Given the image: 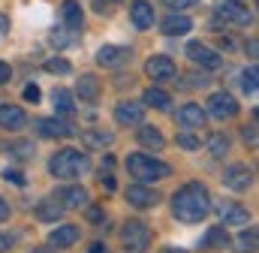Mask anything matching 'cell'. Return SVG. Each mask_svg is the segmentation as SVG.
I'll use <instances>...</instances> for the list:
<instances>
[{"mask_svg": "<svg viewBox=\"0 0 259 253\" xmlns=\"http://www.w3.org/2000/svg\"><path fill=\"white\" fill-rule=\"evenodd\" d=\"M226 244H229L226 229H223V226H211V229L205 232V238H202V244H199V247H202V250H211V247H220V250H223Z\"/></svg>", "mask_w": 259, "mask_h": 253, "instance_id": "25", "label": "cell"}, {"mask_svg": "<svg viewBox=\"0 0 259 253\" xmlns=\"http://www.w3.org/2000/svg\"><path fill=\"white\" fill-rule=\"evenodd\" d=\"M130 18H133V24L139 30H148L154 24V6L148 0H133L130 3Z\"/></svg>", "mask_w": 259, "mask_h": 253, "instance_id": "15", "label": "cell"}, {"mask_svg": "<svg viewBox=\"0 0 259 253\" xmlns=\"http://www.w3.org/2000/svg\"><path fill=\"white\" fill-rule=\"evenodd\" d=\"M52 103H55V112H58V115H72V112H75V106H72V94L64 91V88L52 91Z\"/></svg>", "mask_w": 259, "mask_h": 253, "instance_id": "26", "label": "cell"}, {"mask_svg": "<svg viewBox=\"0 0 259 253\" xmlns=\"http://www.w3.org/2000/svg\"><path fill=\"white\" fill-rule=\"evenodd\" d=\"M187 58L199 66H205V69H217L220 66V55L214 52V49H208L205 43H190L187 46Z\"/></svg>", "mask_w": 259, "mask_h": 253, "instance_id": "10", "label": "cell"}, {"mask_svg": "<svg viewBox=\"0 0 259 253\" xmlns=\"http://www.w3.org/2000/svg\"><path fill=\"white\" fill-rule=\"evenodd\" d=\"M241 88H244V94H256V66L241 72Z\"/></svg>", "mask_w": 259, "mask_h": 253, "instance_id": "32", "label": "cell"}, {"mask_svg": "<svg viewBox=\"0 0 259 253\" xmlns=\"http://www.w3.org/2000/svg\"><path fill=\"white\" fill-rule=\"evenodd\" d=\"M88 253H106V247H103V244H100V241H94V244H91V247H88Z\"/></svg>", "mask_w": 259, "mask_h": 253, "instance_id": "43", "label": "cell"}, {"mask_svg": "<svg viewBox=\"0 0 259 253\" xmlns=\"http://www.w3.org/2000/svg\"><path fill=\"white\" fill-rule=\"evenodd\" d=\"M172 214L181 223H199V220H205L211 214V196H208V190L202 187V184H196V181L184 184L172 196Z\"/></svg>", "mask_w": 259, "mask_h": 253, "instance_id": "1", "label": "cell"}, {"mask_svg": "<svg viewBox=\"0 0 259 253\" xmlns=\"http://www.w3.org/2000/svg\"><path fill=\"white\" fill-rule=\"evenodd\" d=\"M235 247L238 253H253L256 250V229L250 226V229H241V235L235 238Z\"/></svg>", "mask_w": 259, "mask_h": 253, "instance_id": "29", "label": "cell"}, {"mask_svg": "<svg viewBox=\"0 0 259 253\" xmlns=\"http://www.w3.org/2000/svg\"><path fill=\"white\" fill-rule=\"evenodd\" d=\"M81 142H84L88 148L103 151V148H112V145H115V136L106 133V130H84V133H81Z\"/></svg>", "mask_w": 259, "mask_h": 253, "instance_id": "22", "label": "cell"}, {"mask_svg": "<svg viewBox=\"0 0 259 253\" xmlns=\"http://www.w3.org/2000/svg\"><path fill=\"white\" fill-rule=\"evenodd\" d=\"M217 214H220V223H223V226H247V223H250L247 208H241V205H235V202H220Z\"/></svg>", "mask_w": 259, "mask_h": 253, "instance_id": "9", "label": "cell"}, {"mask_svg": "<svg viewBox=\"0 0 259 253\" xmlns=\"http://www.w3.org/2000/svg\"><path fill=\"white\" fill-rule=\"evenodd\" d=\"M223 187L235 190V193L250 190L253 187V169H247L244 163H232V166H226V172H223Z\"/></svg>", "mask_w": 259, "mask_h": 253, "instance_id": "7", "label": "cell"}, {"mask_svg": "<svg viewBox=\"0 0 259 253\" xmlns=\"http://www.w3.org/2000/svg\"><path fill=\"white\" fill-rule=\"evenodd\" d=\"M72 43V36H69V27H58L55 33H52V46L55 49H66Z\"/></svg>", "mask_w": 259, "mask_h": 253, "instance_id": "33", "label": "cell"}, {"mask_svg": "<svg viewBox=\"0 0 259 253\" xmlns=\"http://www.w3.org/2000/svg\"><path fill=\"white\" fill-rule=\"evenodd\" d=\"M178 121L184 126H190V130H202L205 121H208V112H205L199 103H184V106L178 109Z\"/></svg>", "mask_w": 259, "mask_h": 253, "instance_id": "13", "label": "cell"}, {"mask_svg": "<svg viewBox=\"0 0 259 253\" xmlns=\"http://www.w3.org/2000/svg\"><path fill=\"white\" fill-rule=\"evenodd\" d=\"M9 75H12L9 63H3V61H0V85H6V81H9Z\"/></svg>", "mask_w": 259, "mask_h": 253, "instance_id": "40", "label": "cell"}, {"mask_svg": "<svg viewBox=\"0 0 259 253\" xmlns=\"http://www.w3.org/2000/svg\"><path fill=\"white\" fill-rule=\"evenodd\" d=\"M145 106H154V109H169V106H172V100H169V94H166L163 88H148V91H145Z\"/></svg>", "mask_w": 259, "mask_h": 253, "instance_id": "27", "label": "cell"}, {"mask_svg": "<svg viewBox=\"0 0 259 253\" xmlns=\"http://www.w3.org/2000/svg\"><path fill=\"white\" fill-rule=\"evenodd\" d=\"M3 181H9V184H18V187H21V184H24V175H21L18 169H6V172H3Z\"/></svg>", "mask_w": 259, "mask_h": 253, "instance_id": "37", "label": "cell"}, {"mask_svg": "<svg viewBox=\"0 0 259 253\" xmlns=\"http://www.w3.org/2000/svg\"><path fill=\"white\" fill-rule=\"evenodd\" d=\"M58 202L64 208H84L88 205V190L81 187V184H72V187H66L58 193Z\"/></svg>", "mask_w": 259, "mask_h": 253, "instance_id": "19", "label": "cell"}, {"mask_svg": "<svg viewBox=\"0 0 259 253\" xmlns=\"http://www.w3.org/2000/svg\"><path fill=\"white\" fill-rule=\"evenodd\" d=\"M121 244L127 253H145L151 244V229L142 220H127L121 229Z\"/></svg>", "mask_w": 259, "mask_h": 253, "instance_id": "4", "label": "cell"}, {"mask_svg": "<svg viewBox=\"0 0 259 253\" xmlns=\"http://www.w3.org/2000/svg\"><path fill=\"white\" fill-rule=\"evenodd\" d=\"M64 211H66V208H64V205H58L55 199H46V202H39V205H36V217H39V220H58Z\"/></svg>", "mask_w": 259, "mask_h": 253, "instance_id": "28", "label": "cell"}, {"mask_svg": "<svg viewBox=\"0 0 259 253\" xmlns=\"http://www.w3.org/2000/svg\"><path fill=\"white\" fill-rule=\"evenodd\" d=\"M160 253H187V250H181V247H163Z\"/></svg>", "mask_w": 259, "mask_h": 253, "instance_id": "46", "label": "cell"}, {"mask_svg": "<svg viewBox=\"0 0 259 253\" xmlns=\"http://www.w3.org/2000/svg\"><path fill=\"white\" fill-rule=\"evenodd\" d=\"M205 106H208L205 112H208L211 118H217V121H229V118H235V115H238V100H235L232 94H226V91L211 94Z\"/></svg>", "mask_w": 259, "mask_h": 253, "instance_id": "6", "label": "cell"}, {"mask_svg": "<svg viewBox=\"0 0 259 253\" xmlns=\"http://www.w3.org/2000/svg\"><path fill=\"white\" fill-rule=\"evenodd\" d=\"M163 3H166L172 12H184V9H190V6H193L196 0H163Z\"/></svg>", "mask_w": 259, "mask_h": 253, "instance_id": "36", "label": "cell"}, {"mask_svg": "<svg viewBox=\"0 0 259 253\" xmlns=\"http://www.w3.org/2000/svg\"><path fill=\"white\" fill-rule=\"evenodd\" d=\"M127 61H130V52L121 49V46H103L97 52V63L109 66V69H115V66H121V63H127Z\"/></svg>", "mask_w": 259, "mask_h": 253, "instance_id": "16", "label": "cell"}, {"mask_svg": "<svg viewBox=\"0 0 259 253\" xmlns=\"http://www.w3.org/2000/svg\"><path fill=\"white\" fill-rule=\"evenodd\" d=\"M145 72L151 75V81H172L178 69H175V63L169 61V58L154 55V58H148V63H145Z\"/></svg>", "mask_w": 259, "mask_h": 253, "instance_id": "8", "label": "cell"}, {"mask_svg": "<svg viewBox=\"0 0 259 253\" xmlns=\"http://www.w3.org/2000/svg\"><path fill=\"white\" fill-rule=\"evenodd\" d=\"M78 235H81V229H78V226L64 223V226H55V229H52L49 244H52L55 250H64V247H69V244H75V241H78Z\"/></svg>", "mask_w": 259, "mask_h": 253, "instance_id": "12", "label": "cell"}, {"mask_svg": "<svg viewBox=\"0 0 259 253\" xmlns=\"http://www.w3.org/2000/svg\"><path fill=\"white\" fill-rule=\"evenodd\" d=\"M27 124V115L18 106H0V126L3 130H21Z\"/></svg>", "mask_w": 259, "mask_h": 253, "instance_id": "20", "label": "cell"}, {"mask_svg": "<svg viewBox=\"0 0 259 253\" xmlns=\"http://www.w3.org/2000/svg\"><path fill=\"white\" fill-rule=\"evenodd\" d=\"M127 202L133 208H154L160 202V193L145 184H133V187H127Z\"/></svg>", "mask_w": 259, "mask_h": 253, "instance_id": "11", "label": "cell"}, {"mask_svg": "<svg viewBox=\"0 0 259 253\" xmlns=\"http://www.w3.org/2000/svg\"><path fill=\"white\" fill-rule=\"evenodd\" d=\"M136 139H139V145H142V148H151V151H160V148L166 145L157 126H142V130L136 133Z\"/></svg>", "mask_w": 259, "mask_h": 253, "instance_id": "24", "label": "cell"}, {"mask_svg": "<svg viewBox=\"0 0 259 253\" xmlns=\"http://www.w3.org/2000/svg\"><path fill=\"white\" fill-rule=\"evenodd\" d=\"M46 72H58V75H66V72H69V63L61 61V58H52V61H46Z\"/></svg>", "mask_w": 259, "mask_h": 253, "instance_id": "35", "label": "cell"}, {"mask_svg": "<svg viewBox=\"0 0 259 253\" xmlns=\"http://www.w3.org/2000/svg\"><path fill=\"white\" fill-rule=\"evenodd\" d=\"M30 253H52V250H30Z\"/></svg>", "mask_w": 259, "mask_h": 253, "instance_id": "47", "label": "cell"}, {"mask_svg": "<svg viewBox=\"0 0 259 253\" xmlns=\"http://www.w3.org/2000/svg\"><path fill=\"white\" fill-rule=\"evenodd\" d=\"M160 27H163V33H166V36H184V33H190V30H193V21H190L184 12H172Z\"/></svg>", "mask_w": 259, "mask_h": 253, "instance_id": "18", "label": "cell"}, {"mask_svg": "<svg viewBox=\"0 0 259 253\" xmlns=\"http://www.w3.org/2000/svg\"><path fill=\"white\" fill-rule=\"evenodd\" d=\"M9 244H12V241H9L6 235H0V253H6V250H9Z\"/></svg>", "mask_w": 259, "mask_h": 253, "instance_id": "44", "label": "cell"}, {"mask_svg": "<svg viewBox=\"0 0 259 253\" xmlns=\"http://www.w3.org/2000/svg\"><path fill=\"white\" fill-rule=\"evenodd\" d=\"M241 136H244V142H247L250 148H256V124L244 126V130H241Z\"/></svg>", "mask_w": 259, "mask_h": 253, "instance_id": "38", "label": "cell"}, {"mask_svg": "<svg viewBox=\"0 0 259 253\" xmlns=\"http://www.w3.org/2000/svg\"><path fill=\"white\" fill-rule=\"evenodd\" d=\"M181 148H187V151H196L199 148V136H193L190 130H184V133H178V139H175Z\"/></svg>", "mask_w": 259, "mask_h": 253, "instance_id": "34", "label": "cell"}, {"mask_svg": "<svg viewBox=\"0 0 259 253\" xmlns=\"http://www.w3.org/2000/svg\"><path fill=\"white\" fill-rule=\"evenodd\" d=\"M142 118H145V106L142 103H118V109H115V121L118 124L139 126Z\"/></svg>", "mask_w": 259, "mask_h": 253, "instance_id": "14", "label": "cell"}, {"mask_svg": "<svg viewBox=\"0 0 259 253\" xmlns=\"http://www.w3.org/2000/svg\"><path fill=\"white\" fill-rule=\"evenodd\" d=\"M9 217V205H6V199L0 196V220H6Z\"/></svg>", "mask_w": 259, "mask_h": 253, "instance_id": "41", "label": "cell"}, {"mask_svg": "<svg viewBox=\"0 0 259 253\" xmlns=\"http://www.w3.org/2000/svg\"><path fill=\"white\" fill-rule=\"evenodd\" d=\"M3 151L18 157V160H30L33 157V142H9V145H3Z\"/></svg>", "mask_w": 259, "mask_h": 253, "instance_id": "30", "label": "cell"}, {"mask_svg": "<svg viewBox=\"0 0 259 253\" xmlns=\"http://www.w3.org/2000/svg\"><path fill=\"white\" fill-rule=\"evenodd\" d=\"M103 184H106V190H115V178L106 172V175H103Z\"/></svg>", "mask_w": 259, "mask_h": 253, "instance_id": "42", "label": "cell"}, {"mask_svg": "<svg viewBox=\"0 0 259 253\" xmlns=\"http://www.w3.org/2000/svg\"><path fill=\"white\" fill-rule=\"evenodd\" d=\"M36 126H39V136H46V139H64V136L75 133L66 121H58V118H39Z\"/></svg>", "mask_w": 259, "mask_h": 253, "instance_id": "17", "label": "cell"}, {"mask_svg": "<svg viewBox=\"0 0 259 253\" xmlns=\"http://www.w3.org/2000/svg\"><path fill=\"white\" fill-rule=\"evenodd\" d=\"M24 100H27V103H39V88H36V85H27V88H24Z\"/></svg>", "mask_w": 259, "mask_h": 253, "instance_id": "39", "label": "cell"}, {"mask_svg": "<svg viewBox=\"0 0 259 253\" xmlns=\"http://www.w3.org/2000/svg\"><path fill=\"white\" fill-rule=\"evenodd\" d=\"M6 30H9V21H6V15L0 12V33H6Z\"/></svg>", "mask_w": 259, "mask_h": 253, "instance_id": "45", "label": "cell"}, {"mask_svg": "<svg viewBox=\"0 0 259 253\" xmlns=\"http://www.w3.org/2000/svg\"><path fill=\"white\" fill-rule=\"evenodd\" d=\"M61 15H64V27H69V30H78L84 24V12H81V6L75 0H64Z\"/></svg>", "mask_w": 259, "mask_h": 253, "instance_id": "21", "label": "cell"}, {"mask_svg": "<svg viewBox=\"0 0 259 253\" xmlns=\"http://www.w3.org/2000/svg\"><path fill=\"white\" fill-rule=\"evenodd\" d=\"M127 172L136 181L151 184V181L169 178V175H172V166H169V163H160V160L151 157V154H130L127 157Z\"/></svg>", "mask_w": 259, "mask_h": 253, "instance_id": "2", "label": "cell"}, {"mask_svg": "<svg viewBox=\"0 0 259 253\" xmlns=\"http://www.w3.org/2000/svg\"><path fill=\"white\" fill-rule=\"evenodd\" d=\"M75 91H78V97L81 100H88V103H94L97 97H100V81H97V75H81L78 78V85H75Z\"/></svg>", "mask_w": 259, "mask_h": 253, "instance_id": "23", "label": "cell"}, {"mask_svg": "<svg viewBox=\"0 0 259 253\" xmlns=\"http://www.w3.org/2000/svg\"><path fill=\"white\" fill-rule=\"evenodd\" d=\"M208 151H211L214 157H223V154L229 151V139H226L223 133H214V136L208 139Z\"/></svg>", "mask_w": 259, "mask_h": 253, "instance_id": "31", "label": "cell"}, {"mask_svg": "<svg viewBox=\"0 0 259 253\" xmlns=\"http://www.w3.org/2000/svg\"><path fill=\"white\" fill-rule=\"evenodd\" d=\"M88 157L84 154H78L75 148H64V151H58L52 160H49V172L55 175V178H78L81 172H88Z\"/></svg>", "mask_w": 259, "mask_h": 253, "instance_id": "3", "label": "cell"}, {"mask_svg": "<svg viewBox=\"0 0 259 253\" xmlns=\"http://www.w3.org/2000/svg\"><path fill=\"white\" fill-rule=\"evenodd\" d=\"M217 21L232 24V27H247V24L253 21V12H250L247 3H241V0H226V3L217 6Z\"/></svg>", "mask_w": 259, "mask_h": 253, "instance_id": "5", "label": "cell"}]
</instances>
